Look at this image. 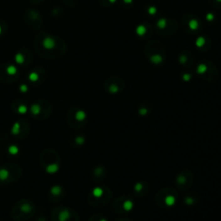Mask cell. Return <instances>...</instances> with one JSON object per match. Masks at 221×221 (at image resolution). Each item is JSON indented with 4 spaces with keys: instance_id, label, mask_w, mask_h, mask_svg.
<instances>
[{
    "instance_id": "1",
    "label": "cell",
    "mask_w": 221,
    "mask_h": 221,
    "mask_svg": "<svg viewBox=\"0 0 221 221\" xmlns=\"http://www.w3.org/2000/svg\"><path fill=\"white\" fill-rule=\"evenodd\" d=\"M36 52L41 56L47 58H56L63 55L66 45L59 37L48 34H40L34 42Z\"/></svg>"
},
{
    "instance_id": "2",
    "label": "cell",
    "mask_w": 221,
    "mask_h": 221,
    "mask_svg": "<svg viewBox=\"0 0 221 221\" xmlns=\"http://www.w3.org/2000/svg\"><path fill=\"white\" fill-rule=\"evenodd\" d=\"M39 163L47 174L55 175L60 171L61 158L60 154L55 149L46 148L40 153Z\"/></svg>"
},
{
    "instance_id": "3",
    "label": "cell",
    "mask_w": 221,
    "mask_h": 221,
    "mask_svg": "<svg viewBox=\"0 0 221 221\" xmlns=\"http://www.w3.org/2000/svg\"><path fill=\"white\" fill-rule=\"evenodd\" d=\"M36 205L34 201L26 198L21 199L13 205L11 217L14 221H26L35 216Z\"/></svg>"
},
{
    "instance_id": "4",
    "label": "cell",
    "mask_w": 221,
    "mask_h": 221,
    "mask_svg": "<svg viewBox=\"0 0 221 221\" xmlns=\"http://www.w3.org/2000/svg\"><path fill=\"white\" fill-rule=\"evenodd\" d=\"M113 198V192L110 187L105 185L96 186L88 193L87 203L92 207L99 208L105 207L111 201Z\"/></svg>"
},
{
    "instance_id": "5",
    "label": "cell",
    "mask_w": 221,
    "mask_h": 221,
    "mask_svg": "<svg viewBox=\"0 0 221 221\" xmlns=\"http://www.w3.org/2000/svg\"><path fill=\"white\" fill-rule=\"evenodd\" d=\"M53 106L51 103L46 99H37L29 105V113L36 121H45L51 116Z\"/></svg>"
},
{
    "instance_id": "6",
    "label": "cell",
    "mask_w": 221,
    "mask_h": 221,
    "mask_svg": "<svg viewBox=\"0 0 221 221\" xmlns=\"http://www.w3.org/2000/svg\"><path fill=\"white\" fill-rule=\"evenodd\" d=\"M23 175V169L14 162L4 163L0 166V184L7 185L16 182L21 178Z\"/></svg>"
},
{
    "instance_id": "7",
    "label": "cell",
    "mask_w": 221,
    "mask_h": 221,
    "mask_svg": "<svg viewBox=\"0 0 221 221\" xmlns=\"http://www.w3.org/2000/svg\"><path fill=\"white\" fill-rule=\"evenodd\" d=\"M178 192L172 187H163L158 190L155 195V202L158 207L167 209L174 207L178 200Z\"/></svg>"
},
{
    "instance_id": "8",
    "label": "cell",
    "mask_w": 221,
    "mask_h": 221,
    "mask_svg": "<svg viewBox=\"0 0 221 221\" xmlns=\"http://www.w3.org/2000/svg\"><path fill=\"white\" fill-rule=\"evenodd\" d=\"M88 117L87 112L81 107L73 106L67 111L66 121L72 129H82L87 124Z\"/></svg>"
},
{
    "instance_id": "9",
    "label": "cell",
    "mask_w": 221,
    "mask_h": 221,
    "mask_svg": "<svg viewBox=\"0 0 221 221\" xmlns=\"http://www.w3.org/2000/svg\"><path fill=\"white\" fill-rule=\"evenodd\" d=\"M51 221H80V215L76 211L67 206L57 205L50 212Z\"/></svg>"
},
{
    "instance_id": "10",
    "label": "cell",
    "mask_w": 221,
    "mask_h": 221,
    "mask_svg": "<svg viewBox=\"0 0 221 221\" xmlns=\"http://www.w3.org/2000/svg\"><path fill=\"white\" fill-rule=\"evenodd\" d=\"M135 208V200L131 196L122 195L114 199L112 204V210L118 214H126Z\"/></svg>"
},
{
    "instance_id": "11",
    "label": "cell",
    "mask_w": 221,
    "mask_h": 221,
    "mask_svg": "<svg viewBox=\"0 0 221 221\" xmlns=\"http://www.w3.org/2000/svg\"><path fill=\"white\" fill-rule=\"evenodd\" d=\"M10 133L18 140H24L30 133V124L27 120L18 119L12 124Z\"/></svg>"
},
{
    "instance_id": "12",
    "label": "cell",
    "mask_w": 221,
    "mask_h": 221,
    "mask_svg": "<svg viewBox=\"0 0 221 221\" xmlns=\"http://www.w3.org/2000/svg\"><path fill=\"white\" fill-rule=\"evenodd\" d=\"M19 71L11 64H4L0 67V81L4 84H11L18 81Z\"/></svg>"
},
{
    "instance_id": "13",
    "label": "cell",
    "mask_w": 221,
    "mask_h": 221,
    "mask_svg": "<svg viewBox=\"0 0 221 221\" xmlns=\"http://www.w3.org/2000/svg\"><path fill=\"white\" fill-rule=\"evenodd\" d=\"M193 182V172L189 169H183L176 176L175 184L177 189L186 191L192 187Z\"/></svg>"
},
{
    "instance_id": "14",
    "label": "cell",
    "mask_w": 221,
    "mask_h": 221,
    "mask_svg": "<svg viewBox=\"0 0 221 221\" xmlns=\"http://www.w3.org/2000/svg\"><path fill=\"white\" fill-rule=\"evenodd\" d=\"M66 189L61 184H55L50 187L48 192V200L50 203L56 204L61 202L66 196Z\"/></svg>"
},
{
    "instance_id": "15",
    "label": "cell",
    "mask_w": 221,
    "mask_h": 221,
    "mask_svg": "<svg viewBox=\"0 0 221 221\" xmlns=\"http://www.w3.org/2000/svg\"><path fill=\"white\" fill-rule=\"evenodd\" d=\"M29 103L26 99L17 98L12 101L11 105V112L17 115H26L29 113Z\"/></svg>"
},
{
    "instance_id": "16",
    "label": "cell",
    "mask_w": 221,
    "mask_h": 221,
    "mask_svg": "<svg viewBox=\"0 0 221 221\" xmlns=\"http://www.w3.org/2000/svg\"><path fill=\"white\" fill-rule=\"evenodd\" d=\"M150 192V184L145 181H140L134 184L133 193L135 196L141 198L145 196Z\"/></svg>"
},
{
    "instance_id": "17",
    "label": "cell",
    "mask_w": 221,
    "mask_h": 221,
    "mask_svg": "<svg viewBox=\"0 0 221 221\" xmlns=\"http://www.w3.org/2000/svg\"><path fill=\"white\" fill-rule=\"evenodd\" d=\"M107 176V170L104 166L98 165L92 169L91 171V178L93 182H99L105 180Z\"/></svg>"
},
{
    "instance_id": "18",
    "label": "cell",
    "mask_w": 221,
    "mask_h": 221,
    "mask_svg": "<svg viewBox=\"0 0 221 221\" xmlns=\"http://www.w3.org/2000/svg\"><path fill=\"white\" fill-rule=\"evenodd\" d=\"M87 142V138L83 134H74L69 139V144L74 149H79L82 147Z\"/></svg>"
},
{
    "instance_id": "19",
    "label": "cell",
    "mask_w": 221,
    "mask_h": 221,
    "mask_svg": "<svg viewBox=\"0 0 221 221\" xmlns=\"http://www.w3.org/2000/svg\"><path fill=\"white\" fill-rule=\"evenodd\" d=\"M6 154L7 156L11 159H15L20 156L21 155V147L16 143L9 144L6 149Z\"/></svg>"
},
{
    "instance_id": "20",
    "label": "cell",
    "mask_w": 221,
    "mask_h": 221,
    "mask_svg": "<svg viewBox=\"0 0 221 221\" xmlns=\"http://www.w3.org/2000/svg\"><path fill=\"white\" fill-rule=\"evenodd\" d=\"M105 87L108 92L112 94H116L119 92H122L124 88V83H122V81H119L118 83H116V82L113 83V82L107 81V83H105Z\"/></svg>"
},
{
    "instance_id": "21",
    "label": "cell",
    "mask_w": 221,
    "mask_h": 221,
    "mask_svg": "<svg viewBox=\"0 0 221 221\" xmlns=\"http://www.w3.org/2000/svg\"><path fill=\"white\" fill-rule=\"evenodd\" d=\"M44 73L42 70H33L28 75V80L33 84H37L44 80Z\"/></svg>"
},
{
    "instance_id": "22",
    "label": "cell",
    "mask_w": 221,
    "mask_h": 221,
    "mask_svg": "<svg viewBox=\"0 0 221 221\" xmlns=\"http://www.w3.org/2000/svg\"><path fill=\"white\" fill-rule=\"evenodd\" d=\"M182 200L187 206H194L197 203H199L200 198L197 195L196 193H190L187 194H185L182 198Z\"/></svg>"
},
{
    "instance_id": "23",
    "label": "cell",
    "mask_w": 221,
    "mask_h": 221,
    "mask_svg": "<svg viewBox=\"0 0 221 221\" xmlns=\"http://www.w3.org/2000/svg\"><path fill=\"white\" fill-rule=\"evenodd\" d=\"M88 221H108L107 218L101 214H93L88 218Z\"/></svg>"
},
{
    "instance_id": "24",
    "label": "cell",
    "mask_w": 221,
    "mask_h": 221,
    "mask_svg": "<svg viewBox=\"0 0 221 221\" xmlns=\"http://www.w3.org/2000/svg\"><path fill=\"white\" fill-rule=\"evenodd\" d=\"M151 62H153L155 64H159L162 61V57L160 55H154L150 57Z\"/></svg>"
},
{
    "instance_id": "25",
    "label": "cell",
    "mask_w": 221,
    "mask_h": 221,
    "mask_svg": "<svg viewBox=\"0 0 221 221\" xmlns=\"http://www.w3.org/2000/svg\"><path fill=\"white\" fill-rule=\"evenodd\" d=\"M207 71V67L206 64L201 63L197 67V73L199 74H204Z\"/></svg>"
},
{
    "instance_id": "26",
    "label": "cell",
    "mask_w": 221,
    "mask_h": 221,
    "mask_svg": "<svg viewBox=\"0 0 221 221\" xmlns=\"http://www.w3.org/2000/svg\"><path fill=\"white\" fill-rule=\"evenodd\" d=\"M150 113V108L148 107V106H141L140 108H139V114H140L141 116H145V115H148L149 113Z\"/></svg>"
},
{
    "instance_id": "27",
    "label": "cell",
    "mask_w": 221,
    "mask_h": 221,
    "mask_svg": "<svg viewBox=\"0 0 221 221\" xmlns=\"http://www.w3.org/2000/svg\"><path fill=\"white\" fill-rule=\"evenodd\" d=\"M146 32V28L144 27V25H140L137 28V33L139 35H143Z\"/></svg>"
},
{
    "instance_id": "28",
    "label": "cell",
    "mask_w": 221,
    "mask_h": 221,
    "mask_svg": "<svg viewBox=\"0 0 221 221\" xmlns=\"http://www.w3.org/2000/svg\"><path fill=\"white\" fill-rule=\"evenodd\" d=\"M198 25H199V24H198V22L196 20H191L189 22V27L191 29H196L198 28Z\"/></svg>"
},
{
    "instance_id": "29",
    "label": "cell",
    "mask_w": 221,
    "mask_h": 221,
    "mask_svg": "<svg viewBox=\"0 0 221 221\" xmlns=\"http://www.w3.org/2000/svg\"><path fill=\"white\" fill-rule=\"evenodd\" d=\"M34 221H48V218H47L45 214H40L35 218Z\"/></svg>"
},
{
    "instance_id": "30",
    "label": "cell",
    "mask_w": 221,
    "mask_h": 221,
    "mask_svg": "<svg viewBox=\"0 0 221 221\" xmlns=\"http://www.w3.org/2000/svg\"><path fill=\"white\" fill-rule=\"evenodd\" d=\"M19 90H20V92H21L22 93H26V92L29 91L28 86H27L26 84L20 85V87H19Z\"/></svg>"
},
{
    "instance_id": "31",
    "label": "cell",
    "mask_w": 221,
    "mask_h": 221,
    "mask_svg": "<svg viewBox=\"0 0 221 221\" xmlns=\"http://www.w3.org/2000/svg\"><path fill=\"white\" fill-rule=\"evenodd\" d=\"M205 43V39L203 37H199V38L196 40V45L198 47H201Z\"/></svg>"
},
{
    "instance_id": "32",
    "label": "cell",
    "mask_w": 221,
    "mask_h": 221,
    "mask_svg": "<svg viewBox=\"0 0 221 221\" xmlns=\"http://www.w3.org/2000/svg\"><path fill=\"white\" fill-rule=\"evenodd\" d=\"M157 25L160 28H164L166 26V20L165 19H160L157 23Z\"/></svg>"
},
{
    "instance_id": "33",
    "label": "cell",
    "mask_w": 221,
    "mask_h": 221,
    "mask_svg": "<svg viewBox=\"0 0 221 221\" xmlns=\"http://www.w3.org/2000/svg\"><path fill=\"white\" fill-rule=\"evenodd\" d=\"M183 80L186 81H188L191 79V74H183Z\"/></svg>"
},
{
    "instance_id": "34",
    "label": "cell",
    "mask_w": 221,
    "mask_h": 221,
    "mask_svg": "<svg viewBox=\"0 0 221 221\" xmlns=\"http://www.w3.org/2000/svg\"><path fill=\"white\" fill-rule=\"evenodd\" d=\"M114 221H131L128 218H117Z\"/></svg>"
},
{
    "instance_id": "35",
    "label": "cell",
    "mask_w": 221,
    "mask_h": 221,
    "mask_svg": "<svg viewBox=\"0 0 221 221\" xmlns=\"http://www.w3.org/2000/svg\"><path fill=\"white\" fill-rule=\"evenodd\" d=\"M149 12L150 15H154L155 12H156V9L155 7H150L149 9Z\"/></svg>"
},
{
    "instance_id": "36",
    "label": "cell",
    "mask_w": 221,
    "mask_h": 221,
    "mask_svg": "<svg viewBox=\"0 0 221 221\" xmlns=\"http://www.w3.org/2000/svg\"><path fill=\"white\" fill-rule=\"evenodd\" d=\"M3 157H4V150H3V148L0 146V161H2Z\"/></svg>"
},
{
    "instance_id": "37",
    "label": "cell",
    "mask_w": 221,
    "mask_h": 221,
    "mask_svg": "<svg viewBox=\"0 0 221 221\" xmlns=\"http://www.w3.org/2000/svg\"><path fill=\"white\" fill-rule=\"evenodd\" d=\"M207 18L208 19V20H209V21H212V20L213 19V14H208V15H207Z\"/></svg>"
},
{
    "instance_id": "38",
    "label": "cell",
    "mask_w": 221,
    "mask_h": 221,
    "mask_svg": "<svg viewBox=\"0 0 221 221\" xmlns=\"http://www.w3.org/2000/svg\"><path fill=\"white\" fill-rule=\"evenodd\" d=\"M186 60H187L186 57L183 55V56L181 57V60H180V61H181V62H182V63H185V61H186Z\"/></svg>"
},
{
    "instance_id": "39",
    "label": "cell",
    "mask_w": 221,
    "mask_h": 221,
    "mask_svg": "<svg viewBox=\"0 0 221 221\" xmlns=\"http://www.w3.org/2000/svg\"><path fill=\"white\" fill-rule=\"evenodd\" d=\"M124 3H127V4H130V3L132 2V0H124Z\"/></svg>"
},
{
    "instance_id": "40",
    "label": "cell",
    "mask_w": 221,
    "mask_h": 221,
    "mask_svg": "<svg viewBox=\"0 0 221 221\" xmlns=\"http://www.w3.org/2000/svg\"><path fill=\"white\" fill-rule=\"evenodd\" d=\"M110 1H111V2H112V3H114V2H115V1H116V0H110Z\"/></svg>"
},
{
    "instance_id": "41",
    "label": "cell",
    "mask_w": 221,
    "mask_h": 221,
    "mask_svg": "<svg viewBox=\"0 0 221 221\" xmlns=\"http://www.w3.org/2000/svg\"><path fill=\"white\" fill-rule=\"evenodd\" d=\"M218 2H221V0H218Z\"/></svg>"
}]
</instances>
